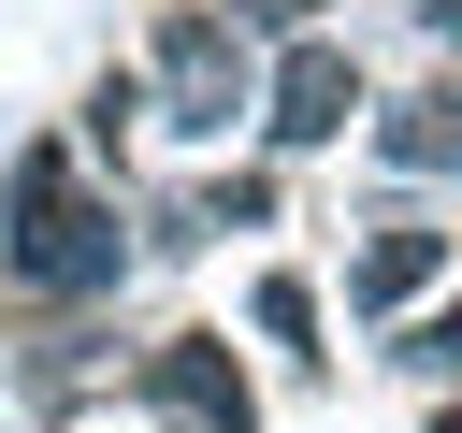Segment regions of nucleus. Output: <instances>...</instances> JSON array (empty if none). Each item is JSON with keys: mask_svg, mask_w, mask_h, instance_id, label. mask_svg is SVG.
Instances as JSON below:
<instances>
[{"mask_svg": "<svg viewBox=\"0 0 462 433\" xmlns=\"http://www.w3.org/2000/svg\"><path fill=\"white\" fill-rule=\"evenodd\" d=\"M433 433H462V404H448V419H433Z\"/></svg>", "mask_w": 462, "mask_h": 433, "instance_id": "nucleus-13", "label": "nucleus"}, {"mask_svg": "<svg viewBox=\"0 0 462 433\" xmlns=\"http://www.w3.org/2000/svg\"><path fill=\"white\" fill-rule=\"evenodd\" d=\"M130 115H144V87H130V72H101V87H87V144L116 159V144H130Z\"/></svg>", "mask_w": 462, "mask_h": 433, "instance_id": "nucleus-8", "label": "nucleus"}, {"mask_svg": "<svg viewBox=\"0 0 462 433\" xmlns=\"http://www.w3.org/2000/svg\"><path fill=\"white\" fill-rule=\"evenodd\" d=\"M144 101H159V130H188V144H231V130L260 115L245 14H217V0H173V14H159V58H144Z\"/></svg>", "mask_w": 462, "mask_h": 433, "instance_id": "nucleus-2", "label": "nucleus"}, {"mask_svg": "<svg viewBox=\"0 0 462 433\" xmlns=\"http://www.w3.org/2000/svg\"><path fill=\"white\" fill-rule=\"evenodd\" d=\"M419 14H433V29H462V0H419Z\"/></svg>", "mask_w": 462, "mask_h": 433, "instance_id": "nucleus-12", "label": "nucleus"}, {"mask_svg": "<svg viewBox=\"0 0 462 433\" xmlns=\"http://www.w3.org/2000/svg\"><path fill=\"white\" fill-rule=\"evenodd\" d=\"M448 87H462V58H448Z\"/></svg>", "mask_w": 462, "mask_h": 433, "instance_id": "nucleus-14", "label": "nucleus"}, {"mask_svg": "<svg viewBox=\"0 0 462 433\" xmlns=\"http://www.w3.org/2000/svg\"><path fill=\"white\" fill-rule=\"evenodd\" d=\"M245 318H260L289 361H318V289H303V274H260V289H245Z\"/></svg>", "mask_w": 462, "mask_h": 433, "instance_id": "nucleus-7", "label": "nucleus"}, {"mask_svg": "<svg viewBox=\"0 0 462 433\" xmlns=\"http://www.w3.org/2000/svg\"><path fill=\"white\" fill-rule=\"evenodd\" d=\"M116 274H130L116 202H87L58 144H14V173H0V303L72 318V303H116Z\"/></svg>", "mask_w": 462, "mask_h": 433, "instance_id": "nucleus-1", "label": "nucleus"}, {"mask_svg": "<svg viewBox=\"0 0 462 433\" xmlns=\"http://www.w3.org/2000/svg\"><path fill=\"white\" fill-rule=\"evenodd\" d=\"M390 361H419V375H462V303H433V318H419Z\"/></svg>", "mask_w": 462, "mask_h": 433, "instance_id": "nucleus-10", "label": "nucleus"}, {"mask_svg": "<svg viewBox=\"0 0 462 433\" xmlns=\"http://www.w3.org/2000/svg\"><path fill=\"white\" fill-rule=\"evenodd\" d=\"M361 144H375L390 173H462V87H433V101H390Z\"/></svg>", "mask_w": 462, "mask_h": 433, "instance_id": "nucleus-6", "label": "nucleus"}, {"mask_svg": "<svg viewBox=\"0 0 462 433\" xmlns=\"http://www.w3.org/2000/svg\"><path fill=\"white\" fill-rule=\"evenodd\" d=\"M144 404H159V433H260V390H245L231 332H159L144 346Z\"/></svg>", "mask_w": 462, "mask_h": 433, "instance_id": "nucleus-3", "label": "nucleus"}, {"mask_svg": "<svg viewBox=\"0 0 462 433\" xmlns=\"http://www.w3.org/2000/svg\"><path fill=\"white\" fill-rule=\"evenodd\" d=\"M231 14H245V29H318L332 0H231Z\"/></svg>", "mask_w": 462, "mask_h": 433, "instance_id": "nucleus-11", "label": "nucleus"}, {"mask_svg": "<svg viewBox=\"0 0 462 433\" xmlns=\"http://www.w3.org/2000/svg\"><path fill=\"white\" fill-rule=\"evenodd\" d=\"M202 216H217V231H274V173H217Z\"/></svg>", "mask_w": 462, "mask_h": 433, "instance_id": "nucleus-9", "label": "nucleus"}, {"mask_svg": "<svg viewBox=\"0 0 462 433\" xmlns=\"http://www.w3.org/2000/svg\"><path fill=\"white\" fill-rule=\"evenodd\" d=\"M260 130H274V144H346V130H361V58L318 43V29H289V58L260 72Z\"/></svg>", "mask_w": 462, "mask_h": 433, "instance_id": "nucleus-4", "label": "nucleus"}, {"mask_svg": "<svg viewBox=\"0 0 462 433\" xmlns=\"http://www.w3.org/2000/svg\"><path fill=\"white\" fill-rule=\"evenodd\" d=\"M448 260H462V231H433V216H390V231L346 260V303H361V318H390V303H419Z\"/></svg>", "mask_w": 462, "mask_h": 433, "instance_id": "nucleus-5", "label": "nucleus"}]
</instances>
